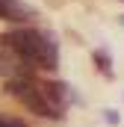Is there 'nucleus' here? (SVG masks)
Masks as SVG:
<instances>
[{"label":"nucleus","mask_w":124,"mask_h":127,"mask_svg":"<svg viewBox=\"0 0 124 127\" xmlns=\"http://www.w3.org/2000/svg\"><path fill=\"white\" fill-rule=\"evenodd\" d=\"M0 44L6 50H12L18 59L30 68H47L53 71L59 65V50H56V41L44 32L32 30V27H18V30H9L0 35Z\"/></svg>","instance_id":"f257e3e1"},{"label":"nucleus","mask_w":124,"mask_h":127,"mask_svg":"<svg viewBox=\"0 0 124 127\" xmlns=\"http://www.w3.org/2000/svg\"><path fill=\"white\" fill-rule=\"evenodd\" d=\"M6 92L15 97L18 103H24L32 115L38 118H62V106L50 97L47 83H38L32 74H15L6 80Z\"/></svg>","instance_id":"f03ea898"},{"label":"nucleus","mask_w":124,"mask_h":127,"mask_svg":"<svg viewBox=\"0 0 124 127\" xmlns=\"http://www.w3.org/2000/svg\"><path fill=\"white\" fill-rule=\"evenodd\" d=\"M15 74H32V68L30 65L24 68V62H21L12 50H6V47L0 44V77L9 80V77H15Z\"/></svg>","instance_id":"7ed1b4c3"},{"label":"nucleus","mask_w":124,"mask_h":127,"mask_svg":"<svg viewBox=\"0 0 124 127\" xmlns=\"http://www.w3.org/2000/svg\"><path fill=\"white\" fill-rule=\"evenodd\" d=\"M94 59L100 62V71H103V74H112V71H109V56H106L103 50H97V53H94Z\"/></svg>","instance_id":"20e7f679"}]
</instances>
